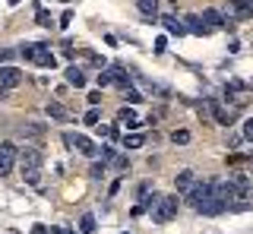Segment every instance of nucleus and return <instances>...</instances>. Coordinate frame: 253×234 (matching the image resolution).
Returning a JSON list of instances; mask_svg holds the SVG:
<instances>
[{
    "label": "nucleus",
    "mask_w": 253,
    "mask_h": 234,
    "mask_svg": "<svg viewBox=\"0 0 253 234\" xmlns=\"http://www.w3.org/2000/svg\"><path fill=\"white\" fill-rule=\"evenodd\" d=\"M187 202L196 209L200 215H221L225 212V206L215 199V193H212V184L209 181H196V187L187 193Z\"/></svg>",
    "instance_id": "f257e3e1"
},
{
    "label": "nucleus",
    "mask_w": 253,
    "mask_h": 234,
    "mask_svg": "<svg viewBox=\"0 0 253 234\" xmlns=\"http://www.w3.org/2000/svg\"><path fill=\"white\" fill-rule=\"evenodd\" d=\"M42 165H44V155L38 152L35 146H26V149L19 152V174H22L26 184H32V187L42 184Z\"/></svg>",
    "instance_id": "f03ea898"
},
{
    "label": "nucleus",
    "mask_w": 253,
    "mask_h": 234,
    "mask_svg": "<svg viewBox=\"0 0 253 234\" xmlns=\"http://www.w3.org/2000/svg\"><path fill=\"white\" fill-rule=\"evenodd\" d=\"M142 209H149V212H152V222H158V225H165V222H171L174 215H177V196H158V193H152V199H142L139 202Z\"/></svg>",
    "instance_id": "7ed1b4c3"
},
{
    "label": "nucleus",
    "mask_w": 253,
    "mask_h": 234,
    "mask_svg": "<svg viewBox=\"0 0 253 234\" xmlns=\"http://www.w3.org/2000/svg\"><path fill=\"white\" fill-rule=\"evenodd\" d=\"M67 146H70V149H76V152H83V155H89V158H92V155H98V149H101V146H95L92 139L83 136V133H67Z\"/></svg>",
    "instance_id": "20e7f679"
},
{
    "label": "nucleus",
    "mask_w": 253,
    "mask_h": 234,
    "mask_svg": "<svg viewBox=\"0 0 253 234\" xmlns=\"http://www.w3.org/2000/svg\"><path fill=\"white\" fill-rule=\"evenodd\" d=\"M16 158H19V149L13 143H0V177H6L13 171Z\"/></svg>",
    "instance_id": "39448f33"
},
{
    "label": "nucleus",
    "mask_w": 253,
    "mask_h": 234,
    "mask_svg": "<svg viewBox=\"0 0 253 234\" xmlns=\"http://www.w3.org/2000/svg\"><path fill=\"white\" fill-rule=\"evenodd\" d=\"M16 85H22V73L16 67H0V89H16Z\"/></svg>",
    "instance_id": "423d86ee"
},
{
    "label": "nucleus",
    "mask_w": 253,
    "mask_h": 234,
    "mask_svg": "<svg viewBox=\"0 0 253 234\" xmlns=\"http://www.w3.org/2000/svg\"><path fill=\"white\" fill-rule=\"evenodd\" d=\"M253 16V10H250V3L247 0H228V19H250Z\"/></svg>",
    "instance_id": "0eeeda50"
},
{
    "label": "nucleus",
    "mask_w": 253,
    "mask_h": 234,
    "mask_svg": "<svg viewBox=\"0 0 253 234\" xmlns=\"http://www.w3.org/2000/svg\"><path fill=\"white\" fill-rule=\"evenodd\" d=\"M206 105H209V114L215 117V120L221 123V127H231V120H234V111L221 108V101H206Z\"/></svg>",
    "instance_id": "6e6552de"
},
{
    "label": "nucleus",
    "mask_w": 253,
    "mask_h": 234,
    "mask_svg": "<svg viewBox=\"0 0 253 234\" xmlns=\"http://www.w3.org/2000/svg\"><path fill=\"white\" fill-rule=\"evenodd\" d=\"M203 22H206V26H209V32H221L228 19L221 16L218 10H212V6H206V10H203Z\"/></svg>",
    "instance_id": "1a4fd4ad"
},
{
    "label": "nucleus",
    "mask_w": 253,
    "mask_h": 234,
    "mask_svg": "<svg viewBox=\"0 0 253 234\" xmlns=\"http://www.w3.org/2000/svg\"><path fill=\"white\" fill-rule=\"evenodd\" d=\"M174 187H177V193H184V196H187V193L196 187V174H193V171H180V174L174 177Z\"/></svg>",
    "instance_id": "9d476101"
},
{
    "label": "nucleus",
    "mask_w": 253,
    "mask_h": 234,
    "mask_svg": "<svg viewBox=\"0 0 253 234\" xmlns=\"http://www.w3.org/2000/svg\"><path fill=\"white\" fill-rule=\"evenodd\" d=\"M162 26H165V32L168 35H187V22H180L177 16H162Z\"/></svg>",
    "instance_id": "9b49d317"
},
{
    "label": "nucleus",
    "mask_w": 253,
    "mask_h": 234,
    "mask_svg": "<svg viewBox=\"0 0 253 234\" xmlns=\"http://www.w3.org/2000/svg\"><path fill=\"white\" fill-rule=\"evenodd\" d=\"M32 64H38V67H57V57H54L51 51H47V44H38V54H35V60Z\"/></svg>",
    "instance_id": "f8f14e48"
},
{
    "label": "nucleus",
    "mask_w": 253,
    "mask_h": 234,
    "mask_svg": "<svg viewBox=\"0 0 253 234\" xmlns=\"http://www.w3.org/2000/svg\"><path fill=\"white\" fill-rule=\"evenodd\" d=\"M184 22H187V32H193V35H209V26H206L203 16H196V13H190Z\"/></svg>",
    "instance_id": "ddd939ff"
},
{
    "label": "nucleus",
    "mask_w": 253,
    "mask_h": 234,
    "mask_svg": "<svg viewBox=\"0 0 253 234\" xmlns=\"http://www.w3.org/2000/svg\"><path fill=\"white\" fill-rule=\"evenodd\" d=\"M67 85H73V89H85V73L79 67H70L67 70Z\"/></svg>",
    "instance_id": "4468645a"
},
{
    "label": "nucleus",
    "mask_w": 253,
    "mask_h": 234,
    "mask_svg": "<svg viewBox=\"0 0 253 234\" xmlns=\"http://www.w3.org/2000/svg\"><path fill=\"white\" fill-rule=\"evenodd\" d=\"M117 123H126V127H139V117H136V111H133V108H121V111H117Z\"/></svg>",
    "instance_id": "2eb2a0df"
},
{
    "label": "nucleus",
    "mask_w": 253,
    "mask_h": 234,
    "mask_svg": "<svg viewBox=\"0 0 253 234\" xmlns=\"http://www.w3.org/2000/svg\"><path fill=\"white\" fill-rule=\"evenodd\" d=\"M47 114H51L54 120H70V111L60 105V101H51V105H47Z\"/></svg>",
    "instance_id": "dca6fc26"
},
{
    "label": "nucleus",
    "mask_w": 253,
    "mask_h": 234,
    "mask_svg": "<svg viewBox=\"0 0 253 234\" xmlns=\"http://www.w3.org/2000/svg\"><path fill=\"white\" fill-rule=\"evenodd\" d=\"M108 165L114 168V171H121V174H126V171H130V158H126V155H121V152H117L114 158L108 161Z\"/></svg>",
    "instance_id": "f3484780"
},
{
    "label": "nucleus",
    "mask_w": 253,
    "mask_h": 234,
    "mask_svg": "<svg viewBox=\"0 0 253 234\" xmlns=\"http://www.w3.org/2000/svg\"><path fill=\"white\" fill-rule=\"evenodd\" d=\"M142 143H146V136H142V133H126L124 136V146H126V149H142Z\"/></svg>",
    "instance_id": "a211bd4d"
},
{
    "label": "nucleus",
    "mask_w": 253,
    "mask_h": 234,
    "mask_svg": "<svg viewBox=\"0 0 253 234\" xmlns=\"http://www.w3.org/2000/svg\"><path fill=\"white\" fill-rule=\"evenodd\" d=\"M136 6H139V13H142V16H155L158 0H136Z\"/></svg>",
    "instance_id": "6ab92c4d"
},
{
    "label": "nucleus",
    "mask_w": 253,
    "mask_h": 234,
    "mask_svg": "<svg viewBox=\"0 0 253 234\" xmlns=\"http://www.w3.org/2000/svg\"><path fill=\"white\" fill-rule=\"evenodd\" d=\"M95 130H98V133L105 136V139H121V130H117V127H111V123H98Z\"/></svg>",
    "instance_id": "aec40b11"
},
{
    "label": "nucleus",
    "mask_w": 253,
    "mask_h": 234,
    "mask_svg": "<svg viewBox=\"0 0 253 234\" xmlns=\"http://www.w3.org/2000/svg\"><path fill=\"white\" fill-rule=\"evenodd\" d=\"M79 231H83V234H92V231H95V215H92V212L83 215V222H79Z\"/></svg>",
    "instance_id": "412c9836"
},
{
    "label": "nucleus",
    "mask_w": 253,
    "mask_h": 234,
    "mask_svg": "<svg viewBox=\"0 0 253 234\" xmlns=\"http://www.w3.org/2000/svg\"><path fill=\"white\" fill-rule=\"evenodd\" d=\"M83 123H89V127H98V123H101V114L95 111V108H89V111L83 114Z\"/></svg>",
    "instance_id": "4be33fe9"
},
{
    "label": "nucleus",
    "mask_w": 253,
    "mask_h": 234,
    "mask_svg": "<svg viewBox=\"0 0 253 234\" xmlns=\"http://www.w3.org/2000/svg\"><path fill=\"white\" fill-rule=\"evenodd\" d=\"M22 133L32 136V139H42V136H44V130L38 127V123H29V127H22Z\"/></svg>",
    "instance_id": "5701e85b"
},
{
    "label": "nucleus",
    "mask_w": 253,
    "mask_h": 234,
    "mask_svg": "<svg viewBox=\"0 0 253 234\" xmlns=\"http://www.w3.org/2000/svg\"><path fill=\"white\" fill-rule=\"evenodd\" d=\"M101 174H105V161H95V165L89 168V177L92 181H101Z\"/></svg>",
    "instance_id": "b1692460"
},
{
    "label": "nucleus",
    "mask_w": 253,
    "mask_h": 234,
    "mask_svg": "<svg viewBox=\"0 0 253 234\" xmlns=\"http://www.w3.org/2000/svg\"><path fill=\"white\" fill-rule=\"evenodd\" d=\"M98 85H101V89H108V85H114V70H105V73L98 76Z\"/></svg>",
    "instance_id": "393cba45"
},
{
    "label": "nucleus",
    "mask_w": 253,
    "mask_h": 234,
    "mask_svg": "<svg viewBox=\"0 0 253 234\" xmlns=\"http://www.w3.org/2000/svg\"><path fill=\"white\" fill-rule=\"evenodd\" d=\"M171 139H174L177 146H187V143H190V133H187V130H174V133H171Z\"/></svg>",
    "instance_id": "a878e982"
},
{
    "label": "nucleus",
    "mask_w": 253,
    "mask_h": 234,
    "mask_svg": "<svg viewBox=\"0 0 253 234\" xmlns=\"http://www.w3.org/2000/svg\"><path fill=\"white\" fill-rule=\"evenodd\" d=\"M124 101H130V105H136V101H142V95H139L136 89H126V92H124Z\"/></svg>",
    "instance_id": "bb28decb"
},
{
    "label": "nucleus",
    "mask_w": 253,
    "mask_h": 234,
    "mask_svg": "<svg viewBox=\"0 0 253 234\" xmlns=\"http://www.w3.org/2000/svg\"><path fill=\"white\" fill-rule=\"evenodd\" d=\"M35 19H38V26H51V13H47V10H38Z\"/></svg>",
    "instance_id": "cd10ccee"
},
{
    "label": "nucleus",
    "mask_w": 253,
    "mask_h": 234,
    "mask_svg": "<svg viewBox=\"0 0 253 234\" xmlns=\"http://www.w3.org/2000/svg\"><path fill=\"white\" fill-rule=\"evenodd\" d=\"M244 139H247V143H253V120L244 123Z\"/></svg>",
    "instance_id": "c85d7f7f"
},
{
    "label": "nucleus",
    "mask_w": 253,
    "mask_h": 234,
    "mask_svg": "<svg viewBox=\"0 0 253 234\" xmlns=\"http://www.w3.org/2000/svg\"><path fill=\"white\" fill-rule=\"evenodd\" d=\"M13 54H19V51H0V67H3L6 60H13Z\"/></svg>",
    "instance_id": "c756f323"
},
{
    "label": "nucleus",
    "mask_w": 253,
    "mask_h": 234,
    "mask_svg": "<svg viewBox=\"0 0 253 234\" xmlns=\"http://www.w3.org/2000/svg\"><path fill=\"white\" fill-rule=\"evenodd\" d=\"M165 48H168V41H165V38H155V54H165Z\"/></svg>",
    "instance_id": "7c9ffc66"
},
{
    "label": "nucleus",
    "mask_w": 253,
    "mask_h": 234,
    "mask_svg": "<svg viewBox=\"0 0 253 234\" xmlns=\"http://www.w3.org/2000/svg\"><path fill=\"white\" fill-rule=\"evenodd\" d=\"M70 22H73V13L67 10V13H63V16H60V26H70Z\"/></svg>",
    "instance_id": "2f4dec72"
},
{
    "label": "nucleus",
    "mask_w": 253,
    "mask_h": 234,
    "mask_svg": "<svg viewBox=\"0 0 253 234\" xmlns=\"http://www.w3.org/2000/svg\"><path fill=\"white\" fill-rule=\"evenodd\" d=\"M98 101H101V95H98V92H89V105L95 108V105H98Z\"/></svg>",
    "instance_id": "473e14b6"
},
{
    "label": "nucleus",
    "mask_w": 253,
    "mask_h": 234,
    "mask_svg": "<svg viewBox=\"0 0 253 234\" xmlns=\"http://www.w3.org/2000/svg\"><path fill=\"white\" fill-rule=\"evenodd\" d=\"M32 234H51V231H47L44 225H35V228H32Z\"/></svg>",
    "instance_id": "72a5a7b5"
},
{
    "label": "nucleus",
    "mask_w": 253,
    "mask_h": 234,
    "mask_svg": "<svg viewBox=\"0 0 253 234\" xmlns=\"http://www.w3.org/2000/svg\"><path fill=\"white\" fill-rule=\"evenodd\" d=\"M51 234H76V231H70V228H51Z\"/></svg>",
    "instance_id": "f704fd0d"
},
{
    "label": "nucleus",
    "mask_w": 253,
    "mask_h": 234,
    "mask_svg": "<svg viewBox=\"0 0 253 234\" xmlns=\"http://www.w3.org/2000/svg\"><path fill=\"white\" fill-rule=\"evenodd\" d=\"M6 3H10V6H19V3H22V0H6Z\"/></svg>",
    "instance_id": "c9c22d12"
}]
</instances>
